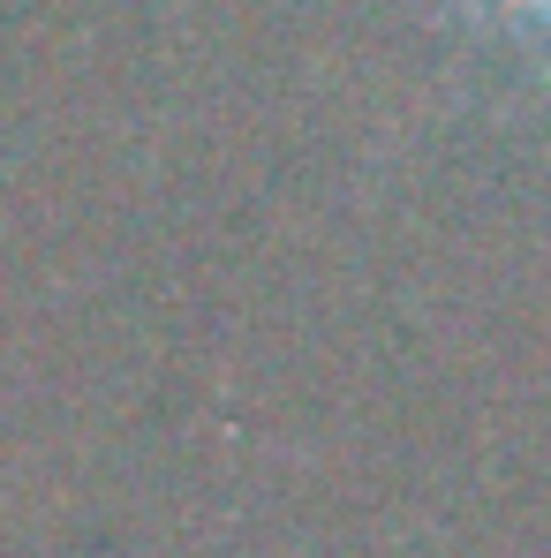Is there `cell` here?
Instances as JSON below:
<instances>
[{"mask_svg":"<svg viewBox=\"0 0 551 558\" xmlns=\"http://www.w3.org/2000/svg\"><path fill=\"white\" fill-rule=\"evenodd\" d=\"M468 23H483L491 38H506L514 53H529L551 76V0H460Z\"/></svg>","mask_w":551,"mask_h":558,"instance_id":"6da1fadb","label":"cell"}]
</instances>
